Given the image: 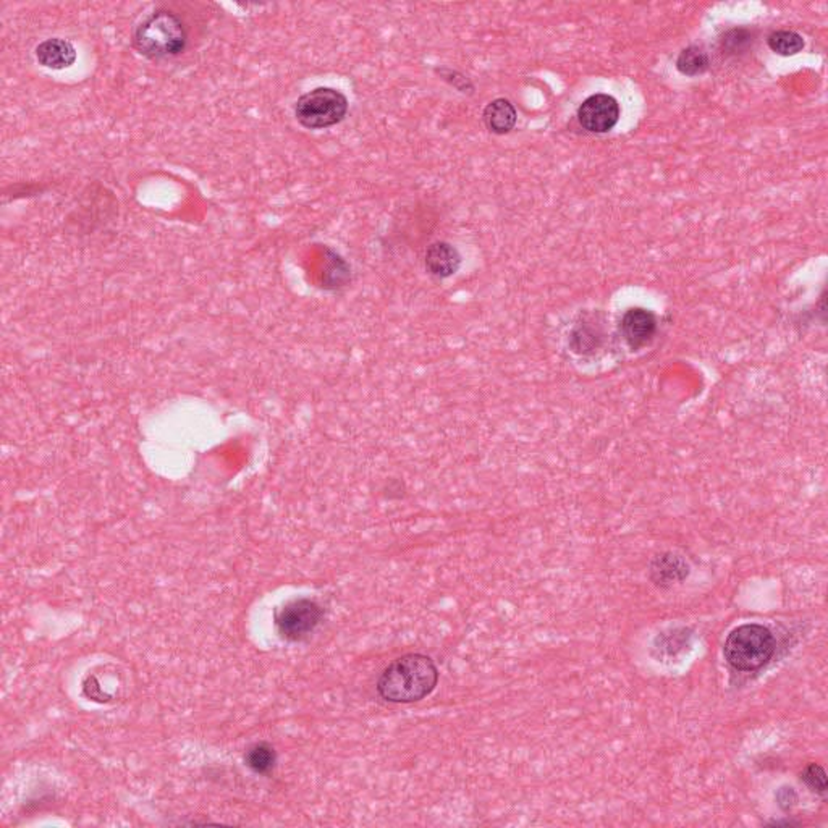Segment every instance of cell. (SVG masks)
Here are the masks:
<instances>
[{
  "mask_svg": "<svg viewBox=\"0 0 828 828\" xmlns=\"http://www.w3.org/2000/svg\"><path fill=\"white\" fill-rule=\"evenodd\" d=\"M439 683V670L432 658L408 654L388 665L378 681V693L393 704H411L428 698Z\"/></svg>",
  "mask_w": 828,
  "mask_h": 828,
  "instance_id": "1",
  "label": "cell"
},
{
  "mask_svg": "<svg viewBox=\"0 0 828 828\" xmlns=\"http://www.w3.org/2000/svg\"><path fill=\"white\" fill-rule=\"evenodd\" d=\"M186 28L179 15L156 10L144 16L133 33V47L148 58L175 57L185 50Z\"/></svg>",
  "mask_w": 828,
  "mask_h": 828,
  "instance_id": "2",
  "label": "cell"
},
{
  "mask_svg": "<svg viewBox=\"0 0 828 828\" xmlns=\"http://www.w3.org/2000/svg\"><path fill=\"white\" fill-rule=\"evenodd\" d=\"M723 654L735 670H759L773 657L775 637L762 625H741L730 633Z\"/></svg>",
  "mask_w": 828,
  "mask_h": 828,
  "instance_id": "3",
  "label": "cell"
},
{
  "mask_svg": "<svg viewBox=\"0 0 828 828\" xmlns=\"http://www.w3.org/2000/svg\"><path fill=\"white\" fill-rule=\"evenodd\" d=\"M348 112V99L334 88H316L296 100L295 117L309 129H322L342 122Z\"/></svg>",
  "mask_w": 828,
  "mask_h": 828,
  "instance_id": "4",
  "label": "cell"
},
{
  "mask_svg": "<svg viewBox=\"0 0 828 828\" xmlns=\"http://www.w3.org/2000/svg\"><path fill=\"white\" fill-rule=\"evenodd\" d=\"M324 620V608L311 599H296L275 612V628L286 641H303Z\"/></svg>",
  "mask_w": 828,
  "mask_h": 828,
  "instance_id": "5",
  "label": "cell"
},
{
  "mask_svg": "<svg viewBox=\"0 0 828 828\" xmlns=\"http://www.w3.org/2000/svg\"><path fill=\"white\" fill-rule=\"evenodd\" d=\"M620 119V106L608 94H594L578 109V120L583 129L593 133H607Z\"/></svg>",
  "mask_w": 828,
  "mask_h": 828,
  "instance_id": "6",
  "label": "cell"
},
{
  "mask_svg": "<svg viewBox=\"0 0 828 828\" xmlns=\"http://www.w3.org/2000/svg\"><path fill=\"white\" fill-rule=\"evenodd\" d=\"M657 332V319L647 309L633 307L621 319V334L631 350H639L654 338Z\"/></svg>",
  "mask_w": 828,
  "mask_h": 828,
  "instance_id": "7",
  "label": "cell"
},
{
  "mask_svg": "<svg viewBox=\"0 0 828 828\" xmlns=\"http://www.w3.org/2000/svg\"><path fill=\"white\" fill-rule=\"evenodd\" d=\"M689 572H691L689 564L681 555L673 552H665L654 558L649 566L650 581L657 587L679 585L689 576Z\"/></svg>",
  "mask_w": 828,
  "mask_h": 828,
  "instance_id": "8",
  "label": "cell"
},
{
  "mask_svg": "<svg viewBox=\"0 0 828 828\" xmlns=\"http://www.w3.org/2000/svg\"><path fill=\"white\" fill-rule=\"evenodd\" d=\"M36 58L39 64L50 70H65L77 62V49L70 41L60 37L46 39L36 47Z\"/></svg>",
  "mask_w": 828,
  "mask_h": 828,
  "instance_id": "9",
  "label": "cell"
},
{
  "mask_svg": "<svg viewBox=\"0 0 828 828\" xmlns=\"http://www.w3.org/2000/svg\"><path fill=\"white\" fill-rule=\"evenodd\" d=\"M461 265V256L455 246L437 242L429 246L426 253V269L437 279H447L453 275Z\"/></svg>",
  "mask_w": 828,
  "mask_h": 828,
  "instance_id": "10",
  "label": "cell"
},
{
  "mask_svg": "<svg viewBox=\"0 0 828 828\" xmlns=\"http://www.w3.org/2000/svg\"><path fill=\"white\" fill-rule=\"evenodd\" d=\"M484 123L487 129L497 135H505L510 133L516 125V109L513 104L507 99H495L487 106L484 110Z\"/></svg>",
  "mask_w": 828,
  "mask_h": 828,
  "instance_id": "11",
  "label": "cell"
},
{
  "mask_svg": "<svg viewBox=\"0 0 828 828\" xmlns=\"http://www.w3.org/2000/svg\"><path fill=\"white\" fill-rule=\"evenodd\" d=\"M244 762L257 775H269L277 764V754L269 743H257L246 750Z\"/></svg>",
  "mask_w": 828,
  "mask_h": 828,
  "instance_id": "12",
  "label": "cell"
},
{
  "mask_svg": "<svg viewBox=\"0 0 828 828\" xmlns=\"http://www.w3.org/2000/svg\"><path fill=\"white\" fill-rule=\"evenodd\" d=\"M677 68L683 75L696 77V75L706 72L707 68H709V57H707L704 50L696 47V46L688 47V49L683 50L679 54L678 60H677Z\"/></svg>",
  "mask_w": 828,
  "mask_h": 828,
  "instance_id": "13",
  "label": "cell"
},
{
  "mask_svg": "<svg viewBox=\"0 0 828 828\" xmlns=\"http://www.w3.org/2000/svg\"><path fill=\"white\" fill-rule=\"evenodd\" d=\"M769 46L780 56H796L804 49V39L794 31H775L769 37Z\"/></svg>",
  "mask_w": 828,
  "mask_h": 828,
  "instance_id": "14",
  "label": "cell"
},
{
  "mask_svg": "<svg viewBox=\"0 0 828 828\" xmlns=\"http://www.w3.org/2000/svg\"><path fill=\"white\" fill-rule=\"evenodd\" d=\"M801 781H804V785L811 792H814L815 794H819L822 798L827 796V775H825V771L822 769L821 765H806L804 771L801 773Z\"/></svg>",
  "mask_w": 828,
  "mask_h": 828,
  "instance_id": "15",
  "label": "cell"
},
{
  "mask_svg": "<svg viewBox=\"0 0 828 828\" xmlns=\"http://www.w3.org/2000/svg\"><path fill=\"white\" fill-rule=\"evenodd\" d=\"M689 637L688 631L686 629H677V635H675V641H673V631L670 635H660L657 636L656 643H660V647L656 646L657 649L667 650L668 654H673V650L681 649L685 647L686 639Z\"/></svg>",
  "mask_w": 828,
  "mask_h": 828,
  "instance_id": "16",
  "label": "cell"
},
{
  "mask_svg": "<svg viewBox=\"0 0 828 828\" xmlns=\"http://www.w3.org/2000/svg\"><path fill=\"white\" fill-rule=\"evenodd\" d=\"M777 802H779L780 809L790 811L798 802V792H794V788L792 786H781L777 792Z\"/></svg>",
  "mask_w": 828,
  "mask_h": 828,
  "instance_id": "17",
  "label": "cell"
},
{
  "mask_svg": "<svg viewBox=\"0 0 828 828\" xmlns=\"http://www.w3.org/2000/svg\"><path fill=\"white\" fill-rule=\"evenodd\" d=\"M771 825H777V827H779V825H790V827H792V825H798V822L775 821V822H771Z\"/></svg>",
  "mask_w": 828,
  "mask_h": 828,
  "instance_id": "18",
  "label": "cell"
}]
</instances>
